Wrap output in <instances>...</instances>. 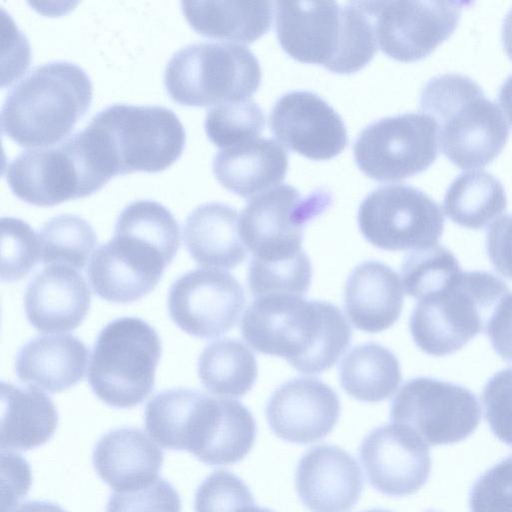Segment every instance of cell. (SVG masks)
Listing matches in <instances>:
<instances>
[{"mask_svg":"<svg viewBox=\"0 0 512 512\" xmlns=\"http://www.w3.org/2000/svg\"><path fill=\"white\" fill-rule=\"evenodd\" d=\"M241 333L255 351L284 358L304 374L333 366L352 337L337 306L288 293L255 297L243 315Z\"/></svg>","mask_w":512,"mask_h":512,"instance_id":"6da1fadb","label":"cell"},{"mask_svg":"<svg viewBox=\"0 0 512 512\" xmlns=\"http://www.w3.org/2000/svg\"><path fill=\"white\" fill-rule=\"evenodd\" d=\"M151 429L165 449L188 451L208 465L242 460L257 431L254 417L242 403L186 388L161 394L152 410Z\"/></svg>","mask_w":512,"mask_h":512,"instance_id":"7a4b0ae2","label":"cell"},{"mask_svg":"<svg viewBox=\"0 0 512 512\" xmlns=\"http://www.w3.org/2000/svg\"><path fill=\"white\" fill-rule=\"evenodd\" d=\"M275 7L278 41L299 62L351 74L377 51L372 24L358 1H277Z\"/></svg>","mask_w":512,"mask_h":512,"instance_id":"3957f363","label":"cell"},{"mask_svg":"<svg viewBox=\"0 0 512 512\" xmlns=\"http://www.w3.org/2000/svg\"><path fill=\"white\" fill-rule=\"evenodd\" d=\"M92 95L91 79L79 65L62 60L38 65L8 92L2 133L23 147L53 146L86 114Z\"/></svg>","mask_w":512,"mask_h":512,"instance_id":"277c9868","label":"cell"},{"mask_svg":"<svg viewBox=\"0 0 512 512\" xmlns=\"http://www.w3.org/2000/svg\"><path fill=\"white\" fill-rule=\"evenodd\" d=\"M82 132L110 178L163 171L181 156L186 141L178 116L158 105H110L95 114Z\"/></svg>","mask_w":512,"mask_h":512,"instance_id":"5b68a950","label":"cell"},{"mask_svg":"<svg viewBox=\"0 0 512 512\" xmlns=\"http://www.w3.org/2000/svg\"><path fill=\"white\" fill-rule=\"evenodd\" d=\"M420 108L438 125L442 152L461 169L488 165L508 140L501 110L468 76L446 73L431 78L421 91Z\"/></svg>","mask_w":512,"mask_h":512,"instance_id":"8992f818","label":"cell"},{"mask_svg":"<svg viewBox=\"0 0 512 512\" xmlns=\"http://www.w3.org/2000/svg\"><path fill=\"white\" fill-rule=\"evenodd\" d=\"M510 291L486 271L461 272L445 288L423 296L410 316L415 344L426 354L445 356L484 332L500 298Z\"/></svg>","mask_w":512,"mask_h":512,"instance_id":"52a82bcc","label":"cell"},{"mask_svg":"<svg viewBox=\"0 0 512 512\" xmlns=\"http://www.w3.org/2000/svg\"><path fill=\"white\" fill-rule=\"evenodd\" d=\"M162 353L156 330L138 317L109 322L98 334L88 370L93 393L115 408H132L152 392Z\"/></svg>","mask_w":512,"mask_h":512,"instance_id":"ba28073f","label":"cell"},{"mask_svg":"<svg viewBox=\"0 0 512 512\" xmlns=\"http://www.w3.org/2000/svg\"><path fill=\"white\" fill-rule=\"evenodd\" d=\"M261 67L245 46L199 42L176 51L164 71L169 96L185 106L248 100L261 83Z\"/></svg>","mask_w":512,"mask_h":512,"instance_id":"9c48e42d","label":"cell"},{"mask_svg":"<svg viewBox=\"0 0 512 512\" xmlns=\"http://www.w3.org/2000/svg\"><path fill=\"white\" fill-rule=\"evenodd\" d=\"M12 193L35 206H54L100 190L110 179L90 154L81 131L56 146L29 149L5 168Z\"/></svg>","mask_w":512,"mask_h":512,"instance_id":"30bf717a","label":"cell"},{"mask_svg":"<svg viewBox=\"0 0 512 512\" xmlns=\"http://www.w3.org/2000/svg\"><path fill=\"white\" fill-rule=\"evenodd\" d=\"M332 202V194L325 188L302 195L288 184L276 185L249 200L240 215L241 239L252 258L281 260L296 256L304 251V228Z\"/></svg>","mask_w":512,"mask_h":512,"instance_id":"8fae6325","label":"cell"},{"mask_svg":"<svg viewBox=\"0 0 512 512\" xmlns=\"http://www.w3.org/2000/svg\"><path fill=\"white\" fill-rule=\"evenodd\" d=\"M438 125L425 113H404L366 126L358 135L353 154L369 178L390 182L426 170L438 156Z\"/></svg>","mask_w":512,"mask_h":512,"instance_id":"7c38bea8","label":"cell"},{"mask_svg":"<svg viewBox=\"0 0 512 512\" xmlns=\"http://www.w3.org/2000/svg\"><path fill=\"white\" fill-rule=\"evenodd\" d=\"M393 423L417 434L428 446L464 440L477 428L481 407L467 388L431 377L406 381L393 397Z\"/></svg>","mask_w":512,"mask_h":512,"instance_id":"4fadbf2b","label":"cell"},{"mask_svg":"<svg viewBox=\"0 0 512 512\" xmlns=\"http://www.w3.org/2000/svg\"><path fill=\"white\" fill-rule=\"evenodd\" d=\"M357 220L365 239L388 251L429 248L444 230L441 207L425 192L405 184L370 192L359 206Z\"/></svg>","mask_w":512,"mask_h":512,"instance_id":"5bb4252c","label":"cell"},{"mask_svg":"<svg viewBox=\"0 0 512 512\" xmlns=\"http://www.w3.org/2000/svg\"><path fill=\"white\" fill-rule=\"evenodd\" d=\"M372 24L377 46L390 58L414 62L431 54L456 29L459 1H358Z\"/></svg>","mask_w":512,"mask_h":512,"instance_id":"9a60e30c","label":"cell"},{"mask_svg":"<svg viewBox=\"0 0 512 512\" xmlns=\"http://www.w3.org/2000/svg\"><path fill=\"white\" fill-rule=\"evenodd\" d=\"M167 304L171 319L181 330L197 338L211 339L237 324L245 293L229 272L199 268L171 285Z\"/></svg>","mask_w":512,"mask_h":512,"instance_id":"2e32d148","label":"cell"},{"mask_svg":"<svg viewBox=\"0 0 512 512\" xmlns=\"http://www.w3.org/2000/svg\"><path fill=\"white\" fill-rule=\"evenodd\" d=\"M172 260L153 243L114 229L113 238L94 251L87 275L100 298L113 303H130L156 287Z\"/></svg>","mask_w":512,"mask_h":512,"instance_id":"e0dca14e","label":"cell"},{"mask_svg":"<svg viewBox=\"0 0 512 512\" xmlns=\"http://www.w3.org/2000/svg\"><path fill=\"white\" fill-rule=\"evenodd\" d=\"M269 124L283 146L312 160H329L348 144L340 115L313 92L282 95L271 110Z\"/></svg>","mask_w":512,"mask_h":512,"instance_id":"ac0fdd59","label":"cell"},{"mask_svg":"<svg viewBox=\"0 0 512 512\" xmlns=\"http://www.w3.org/2000/svg\"><path fill=\"white\" fill-rule=\"evenodd\" d=\"M369 483L380 493L406 496L418 491L431 470L428 445L410 429L388 424L372 430L360 446Z\"/></svg>","mask_w":512,"mask_h":512,"instance_id":"d6986e66","label":"cell"},{"mask_svg":"<svg viewBox=\"0 0 512 512\" xmlns=\"http://www.w3.org/2000/svg\"><path fill=\"white\" fill-rule=\"evenodd\" d=\"M340 415L336 392L315 378H294L270 396L266 417L276 436L288 442L308 444L327 436Z\"/></svg>","mask_w":512,"mask_h":512,"instance_id":"ffe728a7","label":"cell"},{"mask_svg":"<svg viewBox=\"0 0 512 512\" xmlns=\"http://www.w3.org/2000/svg\"><path fill=\"white\" fill-rule=\"evenodd\" d=\"M364 485L361 469L352 455L334 445H318L300 459L297 494L311 512H349Z\"/></svg>","mask_w":512,"mask_h":512,"instance_id":"44dd1931","label":"cell"},{"mask_svg":"<svg viewBox=\"0 0 512 512\" xmlns=\"http://www.w3.org/2000/svg\"><path fill=\"white\" fill-rule=\"evenodd\" d=\"M91 302L83 276L64 264L46 265L28 283L24 296L30 324L45 333L67 332L85 319Z\"/></svg>","mask_w":512,"mask_h":512,"instance_id":"7402d4cb","label":"cell"},{"mask_svg":"<svg viewBox=\"0 0 512 512\" xmlns=\"http://www.w3.org/2000/svg\"><path fill=\"white\" fill-rule=\"evenodd\" d=\"M99 477L115 492L145 487L159 478L164 453L140 429L122 427L104 434L92 455Z\"/></svg>","mask_w":512,"mask_h":512,"instance_id":"603a6c76","label":"cell"},{"mask_svg":"<svg viewBox=\"0 0 512 512\" xmlns=\"http://www.w3.org/2000/svg\"><path fill=\"white\" fill-rule=\"evenodd\" d=\"M344 306L349 320L359 330L377 333L390 328L403 306L397 273L379 261L359 264L346 281Z\"/></svg>","mask_w":512,"mask_h":512,"instance_id":"cb8c5ba5","label":"cell"},{"mask_svg":"<svg viewBox=\"0 0 512 512\" xmlns=\"http://www.w3.org/2000/svg\"><path fill=\"white\" fill-rule=\"evenodd\" d=\"M87 359V347L73 335L38 336L18 351L15 371L31 388L58 393L83 379Z\"/></svg>","mask_w":512,"mask_h":512,"instance_id":"d4e9b609","label":"cell"},{"mask_svg":"<svg viewBox=\"0 0 512 512\" xmlns=\"http://www.w3.org/2000/svg\"><path fill=\"white\" fill-rule=\"evenodd\" d=\"M287 169L286 150L273 139L259 137L219 150L212 162L218 182L245 199L276 186Z\"/></svg>","mask_w":512,"mask_h":512,"instance_id":"484cf974","label":"cell"},{"mask_svg":"<svg viewBox=\"0 0 512 512\" xmlns=\"http://www.w3.org/2000/svg\"><path fill=\"white\" fill-rule=\"evenodd\" d=\"M240 216L231 206L209 202L187 216L183 239L187 251L202 266L234 268L247 257L240 236Z\"/></svg>","mask_w":512,"mask_h":512,"instance_id":"4316f807","label":"cell"},{"mask_svg":"<svg viewBox=\"0 0 512 512\" xmlns=\"http://www.w3.org/2000/svg\"><path fill=\"white\" fill-rule=\"evenodd\" d=\"M53 401L34 388L1 382V448L26 451L45 444L55 433Z\"/></svg>","mask_w":512,"mask_h":512,"instance_id":"83f0119b","label":"cell"},{"mask_svg":"<svg viewBox=\"0 0 512 512\" xmlns=\"http://www.w3.org/2000/svg\"><path fill=\"white\" fill-rule=\"evenodd\" d=\"M189 25L205 37L250 44L272 21L270 1H182Z\"/></svg>","mask_w":512,"mask_h":512,"instance_id":"f1b7e54d","label":"cell"},{"mask_svg":"<svg viewBox=\"0 0 512 512\" xmlns=\"http://www.w3.org/2000/svg\"><path fill=\"white\" fill-rule=\"evenodd\" d=\"M339 381L353 398L379 402L397 389L401 381L400 364L394 353L378 343L359 344L342 359Z\"/></svg>","mask_w":512,"mask_h":512,"instance_id":"f546056e","label":"cell"},{"mask_svg":"<svg viewBox=\"0 0 512 512\" xmlns=\"http://www.w3.org/2000/svg\"><path fill=\"white\" fill-rule=\"evenodd\" d=\"M197 371L209 392L235 398L246 395L258 375L252 351L231 338L219 339L206 346L199 356Z\"/></svg>","mask_w":512,"mask_h":512,"instance_id":"4dcf8cb0","label":"cell"},{"mask_svg":"<svg viewBox=\"0 0 512 512\" xmlns=\"http://www.w3.org/2000/svg\"><path fill=\"white\" fill-rule=\"evenodd\" d=\"M501 182L492 174L472 170L457 176L446 191L443 207L454 223L481 229L506 210Z\"/></svg>","mask_w":512,"mask_h":512,"instance_id":"1f68e13d","label":"cell"},{"mask_svg":"<svg viewBox=\"0 0 512 512\" xmlns=\"http://www.w3.org/2000/svg\"><path fill=\"white\" fill-rule=\"evenodd\" d=\"M43 264L82 269L97 245L93 227L82 217L61 214L43 224L38 234Z\"/></svg>","mask_w":512,"mask_h":512,"instance_id":"d6a6232c","label":"cell"},{"mask_svg":"<svg viewBox=\"0 0 512 512\" xmlns=\"http://www.w3.org/2000/svg\"><path fill=\"white\" fill-rule=\"evenodd\" d=\"M462 272L457 258L442 245L412 251L401 266L407 295L420 299L445 288Z\"/></svg>","mask_w":512,"mask_h":512,"instance_id":"836d02e7","label":"cell"},{"mask_svg":"<svg viewBox=\"0 0 512 512\" xmlns=\"http://www.w3.org/2000/svg\"><path fill=\"white\" fill-rule=\"evenodd\" d=\"M265 123L262 109L248 99L211 107L207 111L204 128L214 145L226 149L258 138Z\"/></svg>","mask_w":512,"mask_h":512,"instance_id":"e575fe53","label":"cell"},{"mask_svg":"<svg viewBox=\"0 0 512 512\" xmlns=\"http://www.w3.org/2000/svg\"><path fill=\"white\" fill-rule=\"evenodd\" d=\"M312 279L311 262L303 251L281 260L252 258L248 270V285L254 297L271 293L304 296Z\"/></svg>","mask_w":512,"mask_h":512,"instance_id":"d590c367","label":"cell"},{"mask_svg":"<svg viewBox=\"0 0 512 512\" xmlns=\"http://www.w3.org/2000/svg\"><path fill=\"white\" fill-rule=\"evenodd\" d=\"M38 236L25 221L3 217L1 219V280L18 281L40 261Z\"/></svg>","mask_w":512,"mask_h":512,"instance_id":"8d00e7d4","label":"cell"},{"mask_svg":"<svg viewBox=\"0 0 512 512\" xmlns=\"http://www.w3.org/2000/svg\"><path fill=\"white\" fill-rule=\"evenodd\" d=\"M254 505L247 485L236 475L225 470L210 474L195 494V512H240Z\"/></svg>","mask_w":512,"mask_h":512,"instance_id":"74e56055","label":"cell"},{"mask_svg":"<svg viewBox=\"0 0 512 512\" xmlns=\"http://www.w3.org/2000/svg\"><path fill=\"white\" fill-rule=\"evenodd\" d=\"M469 506L471 512H512V455L476 480Z\"/></svg>","mask_w":512,"mask_h":512,"instance_id":"f35d334b","label":"cell"},{"mask_svg":"<svg viewBox=\"0 0 512 512\" xmlns=\"http://www.w3.org/2000/svg\"><path fill=\"white\" fill-rule=\"evenodd\" d=\"M106 512H181V499L169 482L158 478L136 490L114 492Z\"/></svg>","mask_w":512,"mask_h":512,"instance_id":"ab89813d","label":"cell"},{"mask_svg":"<svg viewBox=\"0 0 512 512\" xmlns=\"http://www.w3.org/2000/svg\"><path fill=\"white\" fill-rule=\"evenodd\" d=\"M482 401L491 431L512 446V367L500 370L487 381Z\"/></svg>","mask_w":512,"mask_h":512,"instance_id":"60d3db41","label":"cell"},{"mask_svg":"<svg viewBox=\"0 0 512 512\" xmlns=\"http://www.w3.org/2000/svg\"><path fill=\"white\" fill-rule=\"evenodd\" d=\"M485 334L500 358L512 363V292L505 293L486 323Z\"/></svg>","mask_w":512,"mask_h":512,"instance_id":"b9f144b4","label":"cell"},{"mask_svg":"<svg viewBox=\"0 0 512 512\" xmlns=\"http://www.w3.org/2000/svg\"><path fill=\"white\" fill-rule=\"evenodd\" d=\"M486 250L494 269L512 280V214L498 218L487 229Z\"/></svg>","mask_w":512,"mask_h":512,"instance_id":"7bdbcfd3","label":"cell"},{"mask_svg":"<svg viewBox=\"0 0 512 512\" xmlns=\"http://www.w3.org/2000/svg\"><path fill=\"white\" fill-rule=\"evenodd\" d=\"M10 512H67L59 505L48 501H28Z\"/></svg>","mask_w":512,"mask_h":512,"instance_id":"ee69618b","label":"cell"},{"mask_svg":"<svg viewBox=\"0 0 512 512\" xmlns=\"http://www.w3.org/2000/svg\"><path fill=\"white\" fill-rule=\"evenodd\" d=\"M498 101L508 120L512 124V74L509 75L501 85L498 94Z\"/></svg>","mask_w":512,"mask_h":512,"instance_id":"f6af8a7d","label":"cell"},{"mask_svg":"<svg viewBox=\"0 0 512 512\" xmlns=\"http://www.w3.org/2000/svg\"><path fill=\"white\" fill-rule=\"evenodd\" d=\"M502 42L506 54L512 60V8L508 11L503 21Z\"/></svg>","mask_w":512,"mask_h":512,"instance_id":"bcb514c9","label":"cell"},{"mask_svg":"<svg viewBox=\"0 0 512 512\" xmlns=\"http://www.w3.org/2000/svg\"><path fill=\"white\" fill-rule=\"evenodd\" d=\"M240 512H273L270 509L258 507L255 505L248 506L244 509H242Z\"/></svg>","mask_w":512,"mask_h":512,"instance_id":"7dc6e473","label":"cell"},{"mask_svg":"<svg viewBox=\"0 0 512 512\" xmlns=\"http://www.w3.org/2000/svg\"><path fill=\"white\" fill-rule=\"evenodd\" d=\"M363 512H391V511L384 510V509H371V510H367V511H363Z\"/></svg>","mask_w":512,"mask_h":512,"instance_id":"c3c4849f","label":"cell"}]
</instances>
